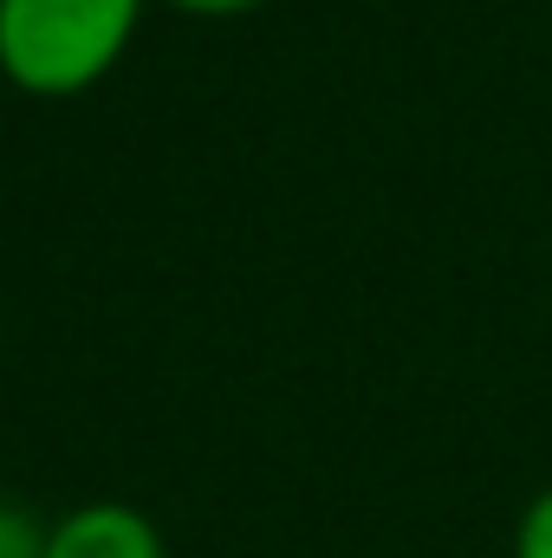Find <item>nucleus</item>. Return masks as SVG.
<instances>
[{"mask_svg": "<svg viewBox=\"0 0 552 558\" xmlns=\"http://www.w3.org/2000/svg\"><path fill=\"white\" fill-rule=\"evenodd\" d=\"M514 558H552V487H540L514 520Z\"/></svg>", "mask_w": 552, "mask_h": 558, "instance_id": "obj_4", "label": "nucleus"}, {"mask_svg": "<svg viewBox=\"0 0 552 558\" xmlns=\"http://www.w3.org/2000/svg\"><path fill=\"white\" fill-rule=\"evenodd\" d=\"M149 0H0V78L26 98H85L131 52Z\"/></svg>", "mask_w": 552, "mask_h": 558, "instance_id": "obj_1", "label": "nucleus"}, {"mask_svg": "<svg viewBox=\"0 0 552 558\" xmlns=\"http://www.w3.org/2000/svg\"><path fill=\"white\" fill-rule=\"evenodd\" d=\"M46 526L39 513H26L20 500H0V558H46Z\"/></svg>", "mask_w": 552, "mask_h": 558, "instance_id": "obj_3", "label": "nucleus"}, {"mask_svg": "<svg viewBox=\"0 0 552 558\" xmlns=\"http://www.w3.org/2000/svg\"><path fill=\"white\" fill-rule=\"evenodd\" d=\"M46 558H169L163 526L131 500H85L46 526Z\"/></svg>", "mask_w": 552, "mask_h": 558, "instance_id": "obj_2", "label": "nucleus"}, {"mask_svg": "<svg viewBox=\"0 0 552 558\" xmlns=\"http://www.w3.org/2000/svg\"><path fill=\"white\" fill-rule=\"evenodd\" d=\"M163 7H176L189 20H241V13H261L267 0H163Z\"/></svg>", "mask_w": 552, "mask_h": 558, "instance_id": "obj_5", "label": "nucleus"}]
</instances>
